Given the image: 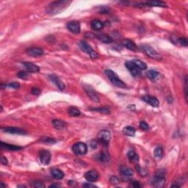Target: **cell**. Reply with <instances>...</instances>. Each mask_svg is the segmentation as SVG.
<instances>
[{
	"mask_svg": "<svg viewBox=\"0 0 188 188\" xmlns=\"http://www.w3.org/2000/svg\"><path fill=\"white\" fill-rule=\"evenodd\" d=\"M71 3L70 1H55L48 4L47 7V13L50 15H55L62 12Z\"/></svg>",
	"mask_w": 188,
	"mask_h": 188,
	"instance_id": "cell-1",
	"label": "cell"
},
{
	"mask_svg": "<svg viewBox=\"0 0 188 188\" xmlns=\"http://www.w3.org/2000/svg\"><path fill=\"white\" fill-rule=\"evenodd\" d=\"M104 73L107 75V77L109 78V79L110 80L112 84H113L115 86L118 87H122V88H126V87H127L126 83L124 82H123L121 79L118 77V75H117L112 70L107 69V70H105Z\"/></svg>",
	"mask_w": 188,
	"mask_h": 188,
	"instance_id": "cell-2",
	"label": "cell"
},
{
	"mask_svg": "<svg viewBox=\"0 0 188 188\" xmlns=\"http://www.w3.org/2000/svg\"><path fill=\"white\" fill-rule=\"evenodd\" d=\"M165 171L163 169L158 170L155 174L152 184L156 187H163L165 183Z\"/></svg>",
	"mask_w": 188,
	"mask_h": 188,
	"instance_id": "cell-3",
	"label": "cell"
},
{
	"mask_svg": "<svg viewBox=\"0 0 188 188\" xmlns=\"http://www.w3.org/2000/svg\"><path fill=\"white\" fill-rule=\"evenodd\" d=\"M79 45L80 49H81L83 52H85V53H87V55H90V57L92 59H96L98 57V54H97L96 52L92 49L91 47H90L87 43H86L85 41H81L79 42Z\"/></svg>",
	"mask_w": 188,
	"mask_h": 188,
	"instance_id": "cell-4",
	"label": "cell"
},
{
	"mask_svg": "<svg viewBox=\"0 0 188 188\" xmlns=\"http://www.w3.org/2000/svg\"><path fill=\"white\" fill-rule=\"evenodd\" d=\"M97 138H98V141L101 143V144H102L104 146H108L110 141L111 134L107 130H101L98 133Z\"/></svg>",
	"mask_w": 188,
	"mask_h": 188,
	"instance_id": "cell-5",
	"label": "cell"
},
{
	"mask_svg": "<svg viewBox=\"0 0 188 188\" xmlns=\"http://www.w3.org/2000/svg\"><path fill=\"white\" fill-rule=\"evenodd\" d=\"M72 151L77 155H84L87 153V146L85 143H77L72 146Z\"/></svg>",
	"mask_w": 188,
	"mask_h": 188,
	"instance_id": "cell-6",
	"label": "cell"
},
{
	"mask_svg": "<svg viewBox=\"0 0 188 188\" xmlns=\"http://www.w3.org/2000/svg\"><path fill=\"white\" fill-rule=\"evenodd\" d=\"M141 49L143 50V52L145 54H146L148 56L150 57V58H154V59H160V56L158 52L154 49L150 47V46L143 44V45L141 46Z\"/></svg>",
	"mask_w": 188,
	"mask_h": 188,
	"instance_id": "cell-7",
	"label": "cell"
},
{
	"mask_svg": "<svg viewBox=\"0 0 188 188\" xmlns=\"http://www.w3.org/2000/svg\"><path fill=\"white\" fill-rule=\"evenodd\" d=\"M51 157H52V154L49 151L42 150L40 152V161L44 165H47L49 164L51 161Z\"/></svg>",
	"mask_w": 188,
	"mask_h": 188,
	"instance_id": "cell-8",
	"label": "cell"
},
{
	"mask_svg": "<svg viewBox=\"0 0 188 188\" xmlns=\"http://www.w3.org/2000/svg\"><path fill=\"white\" fill-rule=\"evenodd\" d=\"M84 90L86 92V93H87V95H88L93 101H95V102H99V96H98L96 92H95L90 85H85Z\"/></svg>",
	"mask_w": 188,
	"mask_h": 188,
	"instance_id": "cell-9",
	"label": "cell"
},
{
	"mask_svg": "<svg viewBox=\"0 0 188 188\" xmlns=\"http://www.w3.org/2000/svg\"><path fill=\"white\" fill-rule=\"evenodd\" d=\"M142 99H143V101H145L146 103L150 104L152 107H158L159 105H160L159 100L157 99L155 96H152V95H146L142 97Z\"/></svg>",
	"mask_w": 188,
	"mask_h": 188,
	"instance_id": "cell-10",
	"label": "cell"
},
{
	"mask_svg": "<svg viewBox=\"0 0 188 188\" xmlns=\"http://www.w3.org/2000/svg\"><path fill=\"white\" fill-rule=\"evenodd\" d=\"M67 28L69 31L74 34H79L80 32V24L79 21H71L67 24Z\"/></svg>",
	"mask_w": 188,
	"mask_h": 188,
	"instance_id": "cell-11",
	"label": "cell"
},
{
	"mask_svg": "<svg viewBox=\"0 0 188 188\" xmlns=\"http://www.w3.org/2000/svg\"><path fill=\"white\" fill-rule=\"evenodd\" d=\"M28 55L32 57H39L44 55V50L39 47H30L26 50Z\"/></svg>",
	"mask_w": 188,
	"mask_h": 188,
	"instance_id": "cell-12",
	"label": "cell"
},
{
	"mask_svg": "<svg viewBox=\"0 0 188 188\" xmlns=\"http://www.w3.org/2000/svg\"><path fill=\"white\" fill-rule=\"evenodd\" d=\"M98 173L95 170H91L89 171L85 174V178L89 182H94V181H97L98 179Z\"/></svg>",
	"mask_w": 188,
	"mask_h": 188,
	"instance_id": "cell-13",
	"label": "cell"
},
{
	"mask_svg": "<svg viewBox=\"0 0 188 188\" xmlns=\"http://www.w3.org/2000/svg\"><path fill=\"white\" fill-rule=\"evenodd\" d=\"M49 79H50L51 81H52V82H53L54 84H55V85H56L60 90H63L65 88H66V85H65V84L63 82L62 80L58 77V76H56V75L55 74H52V75H50V76L49 77Z\"/></svg>",
	"mask_w": 188,
	"mask_h": 188,
	"instance_id": "cell-14",
	"label": "cell"
},
{
	"mask_svg": "<svg viewBox=\"0 0 188 188\" xmlns=\"http://www.w3.org/2000/svg\"><path fill=\"white\" fill-rule=\"evenodd\" d=\"M2 130L7 133L10 134H16V135H25L27 134V132L24 131V129H20L17 127H5L2 128Z\"/></svg>",
	"mask_w": 188,
	"mask_h": 188,
	"instance_id": "cell-15",
	"label": "cell"
},
{
	"mask_svg": "<svg viewBox=\"0 0 188 188\" xmlns=\"http://www.w3.org/2000/svg\"><path fill=\"white\" fill-rule=\"evenodd\" d=\"M125 65H126V67L129 69L131 74H132L133 77H137L140 74L139 69H138V68L135 66V64L132 63V60L126 61Z\"/></svg>",
	"mask_w": 188,
	"mask_h": 188,
	"instance_id": "cell-16",
	"label": "cell"
},
{
	"mask_svg": "<svg viewBox=\"0 0 188 188\" xmlns=\"http://www.w3.org/2000/svg\"><path fill=\"white\" fill-rule=\"evenodd\" d=\"M23 65L26 68L27 71L30 73H38L40 71V68L37 65L30 62H24Z\"/></svg>",
	"mask_w": 188,
	"mask_h": 188,
	"instance_id": "cell-17",
	"label": "cell"
},
{
	"mask_svg": "<svg viewBox=\"0 0 188 188\" xmlns=\"http://www.w3.org/2000/svg\"><path fill=\"white\" fill-rule=\"evenodd\" d=\"M146 76L150 80L153 82H157V80H159V79L160 77V74L158 71L155 70H149V71H147L146 73Z\"/></svg>",
	"mask_w": 188,
	"mask_h": 188,
	"instance_id": "cell-18",
	"label": "cell"
},
{
	"mask_svg": "<svg viewBox=\"0 0 188 188\" xmlns=\"http://www.w3.org/2000/svg\"><path fill=\"white\" fill-rule=\"evenodd\" d=\"M52 125L55 129H58V130H61V129H64L66 128V123L65 121H61V120L58 119H54L52 121Z\"/></svg>",
	"mask_w": 188,
	"mask_h": 188,
	"instance_id": "cell-19",
	"label": "cell"
},
{
	"mask_svg": "<svg viewBox=\"0 0 188 188\" xmlns=\"http://www.w3.org/2000/svg\"><path fill=\"white\" fill-rule=\"evenodd\" d=\"M95 37L99 40L101 42L104 44H111L112 42V38L109 35H105V34H98V35H95Z\"/></svg>",
	"mask_w": 188,
	"mask_h": 188,
	"instance_id": "cell-20",
	"label": "cell"
},
{
	"mask_svg": "<svg viewBox=\"0 0 188 188\" xmlns=\"http://www.w3.org/2000/svg\"><path fill=\"white\" fill-rule=\"evenodd\" d=\"M123 45L128 49H130L132 51H137L138 50V47L136 44L132 41L129 39H125L123 41Z\"/></svg>",
	"mask_w": 188,
	"mask_h": 188,
	"instance_id": "cell-21",
	"label": "cell"
},
{
	"mask_svg": "<svg viewBox=\"0 0 188 188\" xmlns=\"http://www.w3.org/2000/svg\"><path fill=\"white\" fill-rule=\"evenodd\" d=\"M51 174L53 176V178H55V179H62L64 177V173L62 171L60 170L58 168H53L51 170Z\"/></svg>",
	"mask_w": 188,
	"mask_h": 188,
	"instance_id": "cell-22",
	"label": "cell"
},
{
	"mask_svg": "<svg viewBox=\"0 0 188 188\" xmlns=\"http://www.w3.org/2000/svg\"><path fill=\"white\" fill-rule=\"evenodd\" d=\"M121 174L124 177H131L132 176H133L134 171L132 168H129L126 166H121Z\"/></svg>",
	"mask_w": 188,
	"mask_h": 188,
	"instance_id": "cell-23",
	"label": "cell"
},
{
	"mask_svg": "<svg viewBox=\"0 0 188 188\" xmlns=\"http://www.w3.org/2000/svg\"><path fill=\"white\" fill-rule=\"evenodd\" d=\"M127 157L130 161L134 162H138L139 161V156L134 150H129L127 153Z\"/></svg>",
	"mask_w": 188,
	"mask_h": 188,
	"instance_id": "cell-24",
	"label": "cell"
},
{
	"mask_svg": "<svg viewBox=\"0 0 188 188\" xmlns=\"http://www.w3.org/2000/svg\"><path fill=\"white\" fill-rule=\"evenodd\" d=\"M146 4L149 7L154 6V7H166V3L162 1H157V0H152L146 2Z\"/></svg>",
	"mask_w": 188,
	"mask_h": 188,
	"instance_id": "cell-25",
	"label": "cell"
},
{
	"mask_svg": "<svg viewBox=\"0 0 188 188\" xmlns=\"http://www.w3.org/2000/svg\"><path fill=\"white\" fill-rule=\"evenodd\" d=\"M1 146L2 149H7V150H10V151H18V150L22 149V148L20 147V146H14V145H10V144H8V143H3V142H1Z\"/></svg>",
	"mask_w": 188,
	"mask_h": 188,
	"instance_id": "cell-26",
	"label": "cell"
},
{
	"mask_svg": "<svg viewBox=\"0 0 188 188\" xmlns=\"http://www.w3.org/2000/svg\"><path fill=\"white\" fill-rule=\"evenodd\" d=\"M91 27L94 30H100L104 27V24L100 20L95 19L91 22Z\"/></svg>",
	"mask_w": 188,
	"mask_h": 188,
	"instance_id": "cell-27",
	"label": "cell"
},
{
	"mask_svg": "<svg viewBox=\"0 0 188 188\" xmlns=\"http://www.w3.org/2000/svg\"><path fill=\"white\" fill-rule=\"evenodd\" d=\"M123 132L124 134L126 136H130V137H133L135 136V132H136V130L134 127L132 126H126V127L124 128L123 129Z\"/></svg>",
	"mask_w": 188,
	"mask_h": 188,
	"instance_id": "cell-28",
	"label": "cell"
},
{
	"mask_svg": "<svg viewBox=\"0 0 188 188\" xmlns=\"http://www.w3.org/2000/svg\"><path fill=\"white\" fill-rule=\"evenodd\" d=\"M132 61L139 70H146L147 68V65L143 61L139 60H133Z\"/></svg>",
	"mask_w": 188,
	"mask_h": 188,
	"instance_id": "cell-29",
	"label": "cell"
},
{
	"mask_svg": "<svg viewBox=\"0 0 188 188\" xmlns=\"http://www.w3.org/2000/svg\"><path fill=\"white\" fill-rule=\"evenodd\" d=\"M68 112V114L71 115V116H73V117H78L81 115V112H80V110L75 107H69Z\"/></svg>",
	"mask_w": 188,
	"mask_h": 188,
	"instance_id": "cell-30",
	"label": "cell"
},
{
	"mask_svg": "<svg viewBox=\"0 0 188 188\" xmlns=\"http://www.w3.org/2000/svg\"><path fill=\"white\" fill-rule=\"evenodd\" d=\"M163 149L161 147V146H158L156 149H154V157H156L158 160H160V159L162 158L163 157Z\"/></svg>",
	"mask_w": 188,
	"mask_h": 188,
	"instance_id": "cell-31",
	"label": "cell"
},
{
	"mask_svg": "<svg viewBox=\"0 0 188 188\" xmlns=\"http://www.w3.org/2000/svg\"><path fill=\"white\" fill-rule=\"evenodd\" d=\"M98 160H99V161L103 162H107L110 160V154L107 152H101L99 154V157H98Z\"/></svg>",
	"mask_w": 188,
	"mask_h": 188,
	"instance_id": "cell-32",
	"label": "cell"
},
{
	"mask_svg": "<svg viewBox=\"0 0 188 188\" xmlns=\"http://www.w3.org/2000/svg\"><path fill=\"white\" fill-rule=\"evenodd\" d=\"M41 142L46 144H54V143H56V141L55 139L52 138H48V137H44V138H41Z\"/></svg>",
	"mask_w": 188,
	"mask_h": 188,
	"instance_id": "cell-33",
	"label": "cell"
},
{
	"mask_svg": "<svg viewBox=\"0 0 188 188\" xmlns=\"http://www.w3.org/2000/svg\"><path fill=\"white\" fill-rule=\"evenodd\" d=\"M91 110L93 111H97L98 112H101V113H104V114H109L110 112V109L108 107H101V108H93V109H90Z\"/></svg>",
	"mask_w": 188,
	"mask_h": 188,
	"instance_id": "cell-34",
	"label": "cell"
},
{
	"mask_svg": "<svg viewBox=\"0 0 188 188\" xmlns=\"http://www.w3.org/2000/svg\"><path fill=\"white\" fill-rule=\"evenodd\" d=\"M17 77L21 79H27L29 78V74L28 72L22 71H19L17 74Z\"/></svg>",
	"mask_w": 188,
	"mask_h": 188,
	"instance_id": "cell-35",
	"label": "cell"
},
{
	"mask_svg": "<svg viewBox=\"0 0 188 188\" xmlns=\"http://www.w3.org/2000/svg\"><path fill=\"white\" fill-rule=\"evenodd\" d=\"M31 186L32 187H36V188H44L45 185L43 184V182L40 181H33L31 182Z\"/></svg>",
	"mask_w": 188,
	"mask_h": 188,
	"instance_id": "cell-36",
	"label": "cell"
},
{
	"mask_svg": "<svg viewBox=\"0 0 188 188\" xmlns=\"http://www.w3.org/2000/svg\"><path fill=\"white\" fill-rule=\"evenodd\" d=\"M136 169H137V171L139 173L140 175H141L142 176H145L147 175L148 173L147 171H146L145 168H143L140 167L138 165H136Z\"/></svg>",
	"mask_w": 188,
	"mask_h": 188,
	"instance_id": "cell-37",
	"label": "cell"
},
{
	"mask_svg": "<svg viewBox=\"0 0 188 188\" xmlns=\"http://www.w3.org/2000/svg\"><path fill=\"white\" fill-rule=\"evenodd\" d=\"M179 44L182 47H187V39L186 38H179L177 40Z\"/></svg>",
	"mask_w": 188,
	"mask_h": 188,
	"instance_id": "cell-38",
	"label": "cell"
},
{
	"mask_svg": "<svg viewBox=\"0 0 188 188\" xmlns=\"http://www.w3.org/2000/svg\"><path fill=\"white\" fill-rule=\"evenodd\" d=\"M7 86L13 89H18L20 87V84L18 82H13L9 83Z\"/></svg>",
	"mask_w": 188,
	"mask_h": 188,
	"instance_id": "cell-39",
	"label": "cell"
},
{
	"mask_svg": "<svg viewBox=\"0 0 188 188\" xmlns=\"http://www.w3.org/2000/svg\"><path fill=\"white\" fill-rule=\"evenodd\" d=\"M140 127L145 131L149 130V124H148L146 122H145V121H141V122L140 123Z\"/></svg>",
	"mask_w": 188,
	"mask_h": 188,
	"instance_id": "cell-40",
	"label": "cell"
},
{
	"mask_svg": "<svg viewBox=\"0 0 188 188\" xmlns=\"http://www.w3.org/2000/svg\"><path fill=\"white\" fill-rule=\"evenodd\" d=\"M110 181L111 183H112V184H119L120 183L119 178H118V177L115 176H111L110 179Z\"/></svg>",
	"mask_w": 188,
	"mask_h": 188,
	"instance_id": "cell-41",
	"label": "cell"
},
{
	"mask_svg": "<svg viewBox=\"0 0 188 188\" xmlns=\"http://www.w3.org/2000/svg\"><path fill=\"white\" fill-rule=\"evenodd\" d=\"M31 93L33 94V95H39L40 93H41V90H40L39 87H34L32 88Z\"/></svg>",
	"mask_w": 188,
	"mask_h": 188,
	"instance_id": "cell-42",
	"label": "cell"
},
{
	"mask_svg": "<svg viewBox=\"0 0 188 188\" xmlns=\"http://www.w3.org/2000/svg\"><path fill=\"white\" fill-rule=\"evenodd\" d=\"M1 163L2 165H7L8 162H7V160L6 157H4V156H1Z\"/></svg>",
	"mask_w": 188,
	"mask_h": 188,
	"instance_id": "cell-43",
	"label": "cell"
},
{
	"mask_svg": "<svg viewBox=\"0 0 188 188\" xmlns=\"http://www.w3.org/2000/svg\"><path fill=\"white\" fill-rule=\"evenodd\" d=\"M97 146H98V143H97L96 141H91V143H90V147H91L92 149H96Z\"/></svg>",
	"mask_w": 188,
	"mask_h": 188,
	"instance_id": "cell-44",
	"label": "cell"
},
{
	"mask_svg": "<svg viewBox=\"0 0 188 188\" xmlns=\"http://www.w3.org/2000/svg\"><path fill=\"white\" fill-rule=\"evenodd\" d=\"M132 184L134 187H141V185L139 184V182H138V181H132Z\"/></svg>",
	"mask_w": 188,
	"mask_h": 188,
	"instance_id": "cell-45",
	"label": "cell"
},
{
	"mask_svg": "<svg viewBox=\"0 0 188 188\" xmlns=\"http://www.w3.org/2000/svg\"><path fill=\"white\" fill-rule=\"evenodd\" d=\"M83 187H95V186L93 185V184H89V183H85V184H83Z\"/></svg>",
	"mask_w": 188,
	"mask_h": 188,
	"instance_id": "cell-46",
	"label": "cell"
},
{
	"mask_svg": "<svg viewBox=\"0 0 188 188\" xmlns=\"http://www.w3.org/2000/svg\"><path fill=\"white\" fill-rule=\"evenodd\" d=\"M61 187L59 184H52L49 186V187Z\"/></svg>",
	"mask_w": 188,
	"mask_h": 188,
	"instance_id": "cell-47",
	"label": "cell"
},
{
	"mask_svg": "<svg viewBox=\"0 0 188 188\" xmlns=\"http://www.w3.org/2000/svg\"><path fill=\"white\" fill-rule=\"evenodd\" d=\"M171 187H179L180 185H179V184H172Z\"/></svg>",
	"mask_w": 188,
	"mask_h": 188,
	"instance_id": "cell-48",
	"label": "cell"
}]
</instances>
